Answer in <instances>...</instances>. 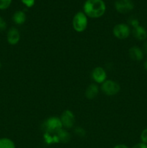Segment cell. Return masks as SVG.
<instances>
[{"mask_svg": "<svg viewBox=\"0 0 147 148\" xmlns=\"http://www.w3.org/2000/svg\"><path fill=\"white\" fill-rule=\"evenodd\" d=\"M144 52H145L147 54V40L144 42Z\"/></svg>", "mask_w": 147, "mask_h": 148, "instance_id": "24", "label": "cell"}, {"mask_svg": "<svg viewBox=\"0 0 147 148\" xmlns=\"http://www.w3.org/2000/svg\"><path fill=\"white\" fill-rule=\"evenodd\" d=\"M133 37L138 40H146L147 38V30L144 27L138 25L133 27L132 30Z\"/></svg>", "mask_w": 147, "mask_h": 148, "instance_id": "12", "label": "cell"}, {"mask_svg": "<svg viewBox=\"0 0 147 148\" xmlns=\"http://www.w3.org/2000/svg\"><path fill=\"white\" fill-rule=\"evenodd\" d=\"M12 0H0V10L8 9L12 4Z\"/></svg>", "mask_w": 147, "mask_h": 148, "instance_id": "17", "label": "cell"}, {"mask_svg": "<svg viewBox=\"0 0 147 148\" xmlns=\"http://www.w3.org/2000/svg\"><path fill=\"white\" fill-rule=\"evenodd\" d=\"M115 8L118 13L127 14L134 9V3L132 0H116Z\"/></svg>", "mask_w": 147, "mask_h": 148, "instance_id": "7", "label": "cell"}, {"mask_svg": "<svg viewBox=\"0 0 147 148\" xmlns=\"http://www.w3.org/2000/svg\"><path fill=\"white\" fill-rule=\"evenodd\" d=\"M88 26V17L83 11L77 12L72 19V27L76 33H83Z\"/></svg>", "mask_w": 147, "mask_h": 148, "instance_id": "2", "label": "cell"}, {"mask_svg": "<svg viewBox=\"0 0 147 148\" xmlns=\"http://www.w3.org/2000/svg\"><path fill=\"white\" fill-rule=\"evenodd\" d=\"M100 90L107 96H113L120 91V85L116 81L112 79H107L101 84Z\"/></svg>", "mask_w": 147, "mask_h": 148, "instance_id": "3", "label": "cell"}, {"mask_svg": "<svg viewBox=\"0 0 147 148\" xmlns=\"http://www.w3.org/2000/svg\"><path fill=\"white\" fill-rule=\"evenodd\" d=\"M91 77L95 83L100 85L108 79L106 71L102 66H96L94 68L91 72Z\"/></svg>", "mask_w": 147, "mask_h": 148, "instance_id": "8", "label": "cell"}, {"mask_svg": "<svg viewBox=\"0 0 147 148\" xmlns=\"http://www.w3.org/2000/svg\"><path fill=\"white\" fill-rule=\"evenodd\" d=\"M140 139H141V143L147 144V128L144 129L141 133L140 135Z\"/></svg>", "mask_w": 147, "mask_h": 148, "instance_id": "18", "label": "cell"}, {"mask_svg": "<svg viewBox=\"0 0 147 148\" xmlns=\"http://www.w3.org/2000/svg\"><path fill=\"white\" fill-rule=\"evenodd\" d=\"M7 24L6 23V21L4 20V19L2 17L0 16V32L1 31H4L7 29Z\"/></svg>", "mask_w": 147, "mask_h": 148, "instance_id": "20", "label": "cell"}, {"mask_svg": "<svg viewBox=\"0 0 147 148\" xmlns=\"http://www.w3.org/2000/svg\"><path fill=\"white\" fill-rule=\"evenodd\" d=\"M56 134L57 136L59 143L66 144V143H68L71 140L70 133L67 131V130L64 128H62L60 130H59L56 133Z\"/></svg>", "mask_w": 147, "mask_h": 148, "instance_id": "14", "label": "cell"}, {"mask_svg": "<svg viewBox=\"0 0 147 148\" xmlns=\"http://www.w3.org/2000/svg\"><path fill=\"white\" fill-rule=\"evenodd\" d=\"M0 148H16V145L10 138L1 137L0 138Z\"/></svg>", "mask_w": 147, "mask_h": 148, "instance_id": "15", "label": "cell"}, {"mask_svg": "<svg viewBox=\"0 0 147 148\" xmlns=\"http://www.w3.org/2000/svg\"><path fill=\"white\" fill-rule=\"evenodd\" d=\"M130 25L132 26L133 28V27H137V26L140 25L139 21H138V19H136V18H132V19H131V20H130Z\"/></svg>", "mask_w": 147, "mask_h": 148, "instance_id": "21", "label": "cell"}, {"mask_svg": "<svg viewBox=\"0 0 147 148\" xmlns=\"http://www.w3.org/2000/svg\"><path fill=\"white\" fill-rule=\"evenodd\" d=\"M131 33V27L125 23H118L112 28V34L119 40H125L130 36Z\"/></svg>", "mask_w": 147, "mask_h": 148, "instance_id": "5", "label": "cell"}, {"mask_svg": "<svg viewBox=\"0 0 147 148\" xmlns=\"http://www.w3.org/2000/svg\"><path fill=\"white\" fill-rule=\"evenodd\" d=\"M1 67H2V64H1V62H0V69H1Z\"/></svg>", "mask_w": 147, "mask_h": 148, "instance_id": "26", "label": "cell"}, {"mask_svg": "<svg viewBox=\"0 0 147 148\" xmlns=\"http://www.w3.org/2000/svg\"><path fill=\"white\" fill-rule=\"evenodd\" d=\"M131 148H147V144H144L143 143H138L134 145Z\"/></svg>", "mask_w": 147, "mask_h": 148, "instance_id": "22", "label": "cell"}, {"mask_svg": "<svg viewBox=\"0 0 147 148\" xmlns=\"http://www.w3.org/2000/svg\"><path fill=\"white\" fill-rule=\"evenodd\" d=\"M22 3L27 8H31L35 5V0H21Z\"/></svg>", "mask_w": 147, "mask_h": 148, "instance_id": "19", "label": "cell"}, {"mask_svg": "<svg viewBox=\"0 0 147 148\" xmlns=\"http://www.w3.org/2000/svg\"><path fill=\"white\" fill-rule=\"evenodd\" d=\"M106 11V4L103 0H86L83 4V12L87 17L100 18Z\"/></svg>", "mask_w": 147, "mask_h": 148, "instance_id": "1", "label": "cell"}, {"mask_svg": "<svg viewBox=\"0 0 147 148\" xmlns=\"http://www.w3.org/2000/svg\"><path fill=\"white\" fill-rule=\"evenodd\" d=\"M128 55L129 57L135 62H140L143 60L144 56V51L138 46H133L131 47L128 50Z\"/></svg>", "mask_w": 147, "mask_h": 148, "instance_id": "10", "label": "cell"}, {"mask_svg": "<svg viewBox=\"0 0 147 148\" xmlns=\"http://www.w3.org/2000/svg\"><path fill=\"white\" fill-rule=\"evenodd\" d=\"M59 118L61 121L63 128L66 129V130H70L74 127L76 118H75L74 114L71 110H64L61 114V116Z\"/></svg>", "mask_w": 147, "mask_h": 148, "instance_id": "6", "label": "cell"}, {"mask_svg": "<svg viewBox=\"0 0 147 148\" xmlns=\"http://www.w3.org/2000/svg\"><path fill=\"white\" fill-rule=\"evenodd\" d=\"M112 148H129L125 144H118L114 146Z\"/></svg>", "mask_w": 147, "mask_h": 148, "instance_id": "23", "label": "cell"}, {"mask_svg": "<svg viewBox=\"0 0 147 148\" xmlns=\"http://www.w3.org/2000/svg\"><path fill=\"white\" fill-rule=\"evenodd\" d=\"M27 20V15L24 11L22 10H17L12 15V21L14 23L17 25H22L24 24V23Z\"/></svg>", "mask_w": 147, "mask_h": 148, "instance_id": "13", "label": "cell"}, {"mask_svg": "<svg viewBox=\"0 0 147 148\" xmlns=\"http://www.w3.org/2000/svg\"><path fill=\"white\" fill-rule=\"evenodd\" d=\"M74 133L76 136L79 137H84L86 134V132L83 127H76L74 128Z\"/></svg>", "mask_w": 147, "mask_h": 148, "instance_id": "16", "label": "cell"}, {"mask_svg": "<svg viewBox=\"0 0 147 148\" xmlns=\"http://www.w3.org/2000/svg\"><path fill=\"white\" fill-rule=\"evenodd\" d=\"M21 38V35L17 28L12 27L7 31V41L11 46H15L20 42Z\"/></svg>", "mask_w": 147, "mask_h": 148, "instance_id": "9", "label": "cell"}, {"mask_svg": "<svg viewBox=\"0 0 147 148\" xmlns=\"http://www.w3.org/2000/svg\"><path fill=\"white\" fill-rule=\"evenodd\" d=\"M100 88L98 86L97 84L92 83L87 86L85 90L84 95L86 99L94 100L99 94Z\"/></svg>", "mask_w": 147, "mask_h": 148, "instance_id": "11", "label": "cell"}, {"mask_svg": "<svg viewBox=\"0 0 147 148\" xmlns=\"http://www.w3.org/2000/svg\"><path fill=\"white\" fill-rule=\"evenodd\" d=\"M42 127L44 130L45 132H50L55 134L59 130L63 128L61 121L59 117L50 116L46 119L43 122Z\"/></svg>", "mask_w": 147, "mask_h": 148, "instance_id": "4", "label": "cell"}, {"mask_svg": "<svg viewBox=\"0 0 147 148\" xmlns=\"http://www.w3.org/2000/svg\"><path fill=\"white\" fill-rule=\"evenodd\" d=\"M144 68L145 69L146 71H147V59L144 62Z\"/></svg>", "mask_w": 147, "mask_h": 148, "instance_id": "25", "label": "cell"}]
</instances>
